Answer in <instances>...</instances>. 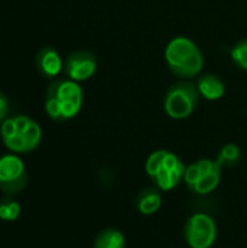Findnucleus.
<instances>
[{
	"label": "nucleus",
	"mask_w": 247,
	"mask_h": 248,
	"mask_svg": "<svg viewBox=\"0 0 247 248\" xmlns=\"http://www.w3.org/2000/svg\"><path fill=\"white\" fill-rule=\"evenodd\" d=\"M135 206L140 214L143 215H153L162 206V195L156 187H146L143 189L135 201Z\"/></svg>",
	"instance_id": "nucleus-9"
},
{
	"label": "nucleus",
	"mask_w": 247,
	"mask_h": 248,
	"mask_svg": "<svg viewBox=\"0 0 247 248\" xmlns=\"http://www.w3.org/2000/svg\"><path fill=\"white\" fill-rule=\"evenodd\" d=\"M98 70V58L93 52L86 49L73 51L64 61L63 73L73 81H86L95 76Z\"/></svg>",
	"instance_id": "nucleus-6"
},
{
	"label": "nucleus",
	"mask_w": 247,
	"mask_h": 248,
	"mask_svg": "<svg viewBox=\"0 0 247 248\" xmlns=\"http://www.w3.org/2000/svg\"><path fill=\"white\" fill-rule=\"evenodd\" d=\"M28 185V171L22 158L12 153L0 157V190L6 196H16Z\"/></svg>",
	"instance_id": "nucleus-4"
},
{
	"label": "nucleus",
	"mask_w": 247,
	"mask_h": 248,
	"mask_svg": "<svg viewBox=\"0 0 247 248\" xmlns=\"http://www.w3.org/2000/svg\"><path fill=\"white\" fill-rule=\"evenodd\" d=\"M165 62L170 73L181 80L197 78L204 68V54L199 46L186 36L172 38L165 48Z\"/></svg>",
	"instance_id": "nucleus-2"
},
{
	"label": "nucleus",
	"mask_w": 247,
	"mask_h": 248,
	"mask_svg": "<svg viewBox=\"0 0 247 248\" xmlns=\"http://www.w3.org/2000/svg\"><path fill=\"white\" fill-rule=\"evenodd\" d=\"M231 61L243 71H247V38L239 41L230 51Z\"/></svg>",
	"instance_id": "nucleus-14"
},
{
	"label": "nucleus",
	"mask_w": 247,
	"mask_h": 248,
	"mask_svg": "<svg viewBox=\"0 0 247 248\" xmlns=\"http://www.w3.org/2000/svg\"><path fill=\"white\" fill-rule=\"evenodd\" d=\"M84 100L80 83L70 78L52 80L45 93V112L57 122L68 121L77 116Z\"/></svg>",
	"instance_id": "nucleus-1"
},
{
	"label": "nucleus",
	"mask_w": 247,
	"mask_h": 248,
	"mask_svg": "<svg viewBox=\"0 0 247 248\" xmlns=\"http://www.w3.org/2000/svg\"><path fill=\"white\" fill-rule=\"evenodd\" d=\"M220 176H221V171H211V173L201 174L199 180L195 183V186L191 190L198 195L211 193L220 185Z\"/></svg>",
	"instance_id": "nucleus-12"
},
{
	"label": "nucleus",
	"mask_w": 247,
	"mask_h": 248,
	"mask_svg": "<svg viewBox=\"0 0 247 248\" xmlns=\"http://www.w3.org/2000/svg\"><path fill=\"white\" fill-rule=\"evenodd\" d=\"M183 235L191 248H210L215 243L217 227L210 215L194 214L185 224Z\"/></svg>",
	"instance_id": "nucleus-5"
},
{
	"label": "nucleus",
	"mask_w": 247,
	"mask_h": 248,
	"mask_svg": "<svg viewBox=\"0 0 247 248\" xmlns=\"http://www.w3.org/2000/svg\"><path fill=\"white\" fill-rule=\"evenodd\" d=\"M195 84L198 87L201 97H204L210 102L220 100L226 94V84H224L223 78L218 77L217 74H213V73L199 74L197 77Z\"/></svg>",
	"instance_id": "nucleus-8"
},
{
	"label": "nucleus",
	"mask_w": 247,
	"mask_h": 248,
	"mask_svg": "<svg viewBox=\"0 0 247 248\" xmlns=\"http://www.w3.org/2000/svg\"><path fill=\"white\" fill-rule=\"evenodd\" d=\"M20 215V205L13 196H3L0 199V219L4 222H13Z\"/></svg>",
	"instance_id": "nucleus-11"
},
{
	"label": "nucleus",
	"mask_w": 247,
	"mask_h": 248,
	"mask_svg": "<svg viewBox=\"0 0 247 248\" xmlns=\"http://www.w3.org/2000/svg\"><path fill=\"white\" fill-rule=\"evenodd\" d=\"M125 237L115 228H106L100 231L93 243V248H125Z\"/></svg>",
	"instance_id": "nucleus-10"
},
{
	"label": "nucleus",
	"mask_w": 247,
	"mask_h": 248,
	"mask_svg": "<svg viewBox=\"0 0 247 248\" xmlns=\"http://www.w3.org/2000/svg\"><path fill=\"white\" fill-rule=\"evenodd\" d=\"M242 160V151L236 144H226L217 157V161L221 167H234Z\"/></svg>",
	"instance_id": "nucleus-13"
},
{
	"label": "nucleus",
	"mask_w": 247,
	"mask_h": 248,
	"mask_svg": "<svg viewBox=\"0 0 247 248\" xmlns=\"http://www.w3.org/2000/svg\"><path fill=\"white\" fill-rule=\"evenodd\" d=\"M23 137H25V141H26V145H28V151H33L38 148V145L41 144V140H42V129L41 126L32 121L29 124V126L25 129L23 132Z\"/></svg>",
	"instance_id": "nucleus-15"
},
{
	"label": "nucleus",
	"mask_w": 247,
	"mask_h": 248,
	"mask_svg": "<svg viewBox=\"0 0 247 248\" xmlns=\"http://www.w3.org/2000/svg\"><path fill=\"white\" fill-rule=\"evenodd\" d=\"M201 94L198 87L191 80L173 83L165 93L163 109L170 119L182 121L189 118L199 105Z\"/></svg>",
	"instance_id": "nucleus-3"
},
{
	"label": "nucleus",
	"mask_w": 247,
	"mask_h": 248,
	"mask_svg": "<svg viewBox=\"0 0 247 248\" xmlns=\"http://www.w3.org/2000/svg\"><path fill=\"white\" fill-rule=\"evenodd\" d=\"M35 64L39 74L48 80H54L64 68V61L61 55L52 46H42L36 52Z\"/></svg>",
	"instance_id": "nucleus-7"
},
{
	"label": "nucleus",
	"mask_w": 247,
	"mask_h": 248,
	"mask_svg": "<svg viewBox=\"0 0 247 248\" xmlns=\"http://www.w3.org/2000/svg\"><path fill=\"white\" fill-rule=\"evenodd\" d=\"M7 115H9V99L3 92H0V124L4 119H7Z\"/></svg>",
	"instance_id": "nucleus-17"
},
{
	"label": "nucleus",
	"mask_w": 247,
	"mask_h": 248,
	"mask_svg": "<svg viewBox=\"0 0 247 248\" xmlns=\"http://www.w3.org/2000/svg\"><path fill=\"white\" fill-rule=\"evenodd\" d=\"M166 154H167V150H157V151H154V153H151L148 155V158L146 161V171L151 179L162 169V166L165 163V158H166Z\"/></svg>",
	"instance_id": "nucleus-16"
}]
</instances>
